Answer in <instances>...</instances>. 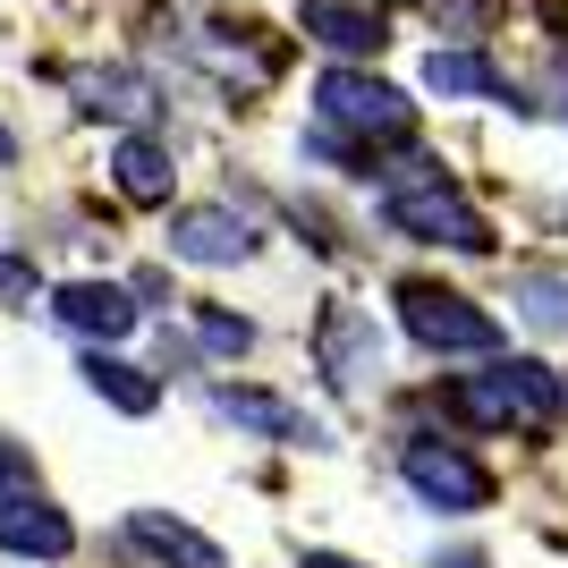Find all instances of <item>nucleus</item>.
<instances>
[{"label":"nucleus","instance_id":"f257e3e1","mask_svg":"<svg viewBox=\"0 0 568 568\" xmlns=\"http://www.w3.org/2000/svg\"><path fill=\"white\" fill-rule=\"evenodd\" d=\"M382 221H390L399 237H425V246L493 255V221L442 179V162H399V170H390V179H382Z\"/></svg>","mask_w":568,"mask_h":568},{"label":"nucleus","instance_id":"f03ea898","mask_svg":"<svg viewBox=\"0 0 568 568\" xmlns=\"http://www.w3.org/2000/svg\"><path fill=\"white\" fill-rule=\"evenodd\" d=\"M450 407L467 416V425H509V433H551L568 416V382L551 374V365H535V356H500L493 374H467L450 390Z\"/></svg>","mask_w":568,"mask_h":568},{"label":"nucleus","instance_id":"7ed1b4c3","mask_svg":"<svg viewBox=\"0 0 568 568\" xmlns=\"http://www.w3.org/2000/svg\"><path fill=\"white\" fill-rule=\"evenodd\" d=\"M314 128H332L339 144H356V153L374 162V153H390V144L416 136V102H407L399 85L365 77V69H332L314 85Z\"/></svg>","mask_w":568,"mask_h":568},{"label":"nucleus","instance_id":"20e7f679","mask_svg":"<svg viewBox=\"0 0 568 568\" xmlns=\"http://www.w3.org/2000/svg\"><path fill=\"white\" fill-rule=\"evenodd\" d=\"M399 323H407V339L433 348V356H493L500 348V323L475 306V297L442 288V281H399Z\"/></svg>","mask_w":568,"mask_h":568},{"label":"nucleus","instance_id":"39448f33","mask_svg":"<svg viewBox=\"0 0 568 568\" xmlns=\"http://www.w3.org/2000/svg\"><path fill=\"white\" fill-rule=\"evenodd\" d=\"M399 475L433 500V509H450V518L493 509V467H484V458H467L458 442H433V433H425V442H407V450H399Z\"/></svg>","mask_w":568,"mask_h":568},{"label":"nucleus","instance_id":"423d86ee","mask_svg":"<svg viewBox=\"0 0 568 568\" xmlns=\"http://www.w3.org/2000/svg\"><path fill=\"white\" fill-rule=\"evenodd\" d=\"M170 255H187V263H246V255H255V221L230 213V204H187V213H170Z\"/></svg>","mask_w":568,"mask_h":568},{"label":"nucleus","instance_id":"0eeeda50","mask_svg":"<svg viewBox=\"0 0 568 568\" xmlns=\"http://www.w3.org/2000/svg\"><path fill=\"white\" fill-rule=\"evenodd\" d=\"M0 551H26V560H69L77 526L51 509L43 493H0Z\"/></svg>","mask_w":568,"mask_h":568},{"label":"nucleus","instance_id":"6e6552de","mask_svg":"<svg viewBox=\"0 0 568 568\" xmlns=\"http://www.w3.org/2000/svg\"><path fill=\"white\" fill-rule=\"evenodd\" d=\"M51 314H60L77 339H102V348L136 332V297H128V288H111V281H69L60 297H51Z\"/></svg>","mask_w":568,"mask_h":568},{"label":"nucleus","instance_id":"1a4fd4ad","mask_svg":"<svg viewBox=\"0 0 568 568\" xmlns=\"http://www.w3.org/2000/svg\"><path fill=\"white\" fill-rule=\"evenodd\" d=\"M374 365H382V332H374V314L332 306V314H323V374H332V382H365Z\"/></svg>","mask_w":568,"mask_h":568},{"label":"nucleus","instance_id":"9d476101","mask_svg":"<svg viewBox=\"0 0 568 568\" xmlns=\"http://www.w3.org/2000/svg\"><path fill=\"white\" fill-rule=\"evenodd\" d=\"M425 85H433V94H484V102L526 111V94L493 69V60H484V51H433V60H425Z\"/></svg>","mask_w":568,"mask_h":568},{"label":"nucleus","instance_id":"9b49d317","mask_svg":"<svg viewBox=\"0 0 568 568\" xmlns=\"http://www.w3.org/2000/svg\"><path fill=\"white\" fill-rule=\"evenodd\" d=\"M128 544H144L153 560H170V568H221V544H204L195 526L162 518V509H136V518H128Z\"/></svg>","mask_w":568,"mask_h":568},{"label":"nucleus","instance_id":"f8f14e48","mask_svg":"<svg viewBox=\"0 0 568 568\" xmlns=\"http://www.w3.org/2000/svg\"><path fill=\"white\" fill-rule=\"evenodd\" d=\"M221 416H237V425L272 433V442H323V425H314L306 407L272 399V390H221Z\"/></svg>","mask_w":568,"mask_h":568},{"label":"nucleus","instance_id":"ddd939ff","mask_svg":"<svg viewBox=\"0 0 568 568\" xmlns=\"http://www.w3.org/2000/svg\"><path fill=\"white\" fill-rule=\"evenodd\" d=\"M85 382H94V399H111L119 416H153L162 407V382L144 374V365H128V356H85Z\"/></svg>","mask_w":568,"mask_h":568},{"label":"nucleus","instance_id":"4468645a","mask_svg":"<svg viewBox=\"0 0 568 568\" xmlns=\"http://www.w3.org/2000/svg\"><path fill=\"white\" fill-rule=\"evenodd\" d=\"M111 179H119V195H128V204H170V153H162L153 136H119Z\"/></svg>","mask_w":568,"mask_h":568},{"label":"nucleus","instance_id":"2eb2a0df","mask_svg":"<svg viewBox=\"0 0 568 568\" xmlns=\"http://www.w3.org/2000/svg\"><path fill=\"white\" fill-rule=\"evenodd\" d=\"M306 34L332 51H374L382 43V9H356V0H306Z\"/></svg>","mask_w":568,"mask_h":568},{"label":"nucleus","instance_id":"dca6fc26","mask_svg":"<svg viewBox=\"0 0 568 568\" xmlns=\"http://www.w3.org/2000/svg\"><path fill=\"white\" fill-rule=\"evenodd\" d=\"M518 306H526L535 332H568V281H560V272H526V281H518Z\"/></svg>","mask_w":568,"mask_h":568},{"label":"nucleus","instance_id":"f3484780","mask_svg":"<svg viewBox=\"0 0 568 568\" xmlns=\"http://www.w3.org/2000/svg\"><path fill=\"white\" fill-rule=\"evenodd\" d=\"M77 94H85V111H111V119H128V111H144V85L136 77H77Z\"/></svg>","mask_w":568,"mask_h":568},{"label":"nucleus","instance_id":"a211bd4d","mask_svg":"<svg viewBox=\"0 0 568 568\" xmlns=\"http://www.w3.org/2000/svg\"><path fill=\"white\" fill-rule=\"evenodd\" d=\"M195 332H204L213 356H246L255 348V323H237V314H195Z\"/></svg>","mask_w":568,"mask_h":568},{"label":"nucleus","instance_id":"6ab92c4d","mask_svg":"<svg viewBox=\"0 0 568 568\" xmlns=\"http://www.w3.org/2000/svg\"><path fill=\"white\" fill-rule=\"evenodd\" d=\"M26 288H34V272L18 255H0V297H26Z\"/></svg>","mask_w":568,"mask_h":568},{"label":"nucleus","instance_id":"aec40b11","mask_svg":"<svg viewBox=\"0 0 568 568\" xmlns=\"http://www.w3.org/2000/svg\"><path fill=\"white\" fill-rule=\"evenodd\" d=\"M306 568H356V560H339V551H306Z\"/></svg>","mask_w":568,"mask_h":568},{"label":"nucleus","instance_id":"412c9836","mask_svg":"<svg viewBox=\"0 0 568 568\" xmlns=\"http://www.w3.org/2000/svg\"><path fill=\"white\" fill-rule=\"evenodd\" d=\"M0 170H18V136L9 128H0Z\"/></svg>","mask_w":568,"mask_h":568},{"label":"nucleus","instance_id":"4be33fe9","mask_svg":"<svg viewBox=\"0 0 568 568\" xmlns=\"http://www.w3.org/2000/svg\"><path fill=\"white\" fill-rule=\"evenodd\" d=\"M442 568H484V551H450V560H442Z\"/></svg>","mask_w":568,"mask_h":568},{"label":"nucleus","instance_id":"5701e85b","mask_svg":"<svg viewBox=\"0 0 568 568\" xmlns=\"http://www.w3.org/2000/svg\"><path fill=\"white\" fill-rule=\"evenodd\" d=\"M0 475H18V450H0Z\"/></svg>","mask_w":568,"mask_h":568}]
</instances>
